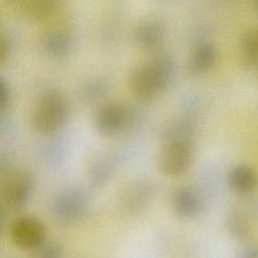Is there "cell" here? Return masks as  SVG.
Returning a JSON list of instances; mask_svg holds the SVG:
<instances>
[{"instance_id":"cell-1","label":"cell","mask_w":258,"mask_h":258,"mask_svg":"<svg viewBox=\"0 0 258 258\" xmlns=\"http://www.w3.org/2000/svg\"><path fill=\"white\" fill-rule=\"evenodd\" d=\"M174 75L172 57L167 53H160L136 64L129 73L128 85L134 96L148 100L166 89Z\"/></svg>"},{"instance_id":"cell-2","label":"cell","mask_w":258,"mask_h":258,"mask_svg":"<svg viewBox=\"0 0 258 258\" xmlns=\"http://www.w3.org/2000/svg\"><path fill=\"white\" fill-rule=\"evenodd\" d=\"M194 156V145L183 133L171 135L157 153L156 164L165 175H179L187 170Z\"/></svg>"},{"instance_id":"cell-3","label":"cell","mask_w":258,"mask_h":258,"mask_svg":"<svg viewBox=\"0 0 258 258\" xmlns=\"http://www.w3.org/2000/svg\"><path fill=\"white\" fill-rule=\"evenodd\" d=\"M69 105L61 93L49 90L40 95L32 110V124L43 133L55 131L64 123Z\"/></svg>"},{"instance_id":"cell-4","label":"cell","mask_w":258,"mask_h":258,"mask_svg":"<svg viewBox=\"0 0 258 258\" xmlns=\"http://www.w3.org/2000/svg\"><path fill=\"white\" fill-rule=\"evenodd\" d=\"M133 120V110L120 102L105 103L97 109L94 115L95 127L105 135H112L125 130Z\"/></svg>"},{"instance_id":"cell-5","label":"cell","mask_w":258,"mask_h":258,"mask_svg":"<svg viewBox=\"0 0 258 258\" xmlns=\"http://www.w3.org/2000/svg\"><path fill=\"white\" fill-rule=\"evenodd\" d=\"M9 236L18 248L36 250L44 243L45 227L36 217L20 216L10 224Z\"/></svg>"},{"instance_id":"cell-6","label":"cell","mask_w":258,"mask_h":258,"mask_svg":"<svg viewBox=\"0 0 258 258\" xmlns=\"http://www.w3.org/2000/svg\"><path fill=\"white\" fill-rule=\"evenodd\" d=\"M87 208L85 194L77 187H67L57 192L52 200L51 210L54 217L63 223L78 220Z\"/></svg>"},{"instance_id":"cell-7","label":"cell","mask_w":258,"mask_h":258,"mask_svg":"<svg viewBox=\"0 0 258 258\" xmlns=\"http://www.w3.org/2000/svg\"><path fill=\"white\" fill-rule=\"evenodd\" d=\"M30 190L31 181L27 173L22 170L11 171L2 182L3 203L11 209L20 208L27 202Z\"/></svg>"},{"instance_id":"cell-8","label":"cell","mask_w":258,"mask_h":258,"mask_svg":"<svg viewBox=\"0 0 258 258\" xmlns=\"http://www.w3.org/2000/svg\"><path fill=\"white\" fill-rule=\"evenodd\" d=\"M134 40L143 49L152 50L157 48L164 39L165 26L155 16L142 18L134 28Z\"/></svg>"},{"instance_id":"cell-9","label":"cell","mask_w":258,"mask_h":258,"mask_svg":"<svg viewBox=\"0 0 258 258\" xmlns=\"http://www.w3.org/2000/svg\"><path fill=\"white\" fill-rule=\"evenodd\" d=\"M171 207L176 216L190 219L200 214L203 201L199 190L191 185H180L172 194Z\"/></svg>"},{"instance_id":"cell-10","label":"cell","mask_w":258,"mask_h":258,"mask_svg":"<svg viewBox=\"0 0 258 258\" xmlns=\"http://www.w3.org/2000/svg\"><path fill=\"white\" fill-rule=\"evenodd\" d=\"M40 44L47 53L55 56L62 55L71 47V32L62 25H51L42 31Z\"/></svg>"},{"instance_id":"cell-11","label":"cell","mask_w":258,"mask_h":258,"mask_svg":"<svg viewBox=\"0 0 258 258\" xmlns=\"http://www.w3.org/2000/svg\"><path fill=\"white\" fill-rule=\"evenodd\" d=\"M217 51L210 42H201L197 44L187 57V70L190 73L199 74L208 71L215 62Z\"/></svg>"},{"instance_id":"cell-12","label":"cell","mask_w":258,"mask_h":258,"mask_svg":"<svg viewBox=\"0 0 258 258\" xmlns=\"http://www.w3.org/2000/svg\"><path fill=\"white\" fill-rule=\"evenodd\" d=\"M258 182V177L253 168L240 164L234 166L228 174L230 187L238 194H248L252 191Z\"/></svg>"},{"instance_id":"cell-13","label":"cell","mask_w":258,"mask_h":258,"mask_svg":"<svg viewBox=\"0 0 258 258\" xmlns=\"http://www.w3.org/2000/svg\"><path fill=\"white\" fill-rule=\"evenodd\" d=\"M19 9L26 17L42 20L52 16L58 8L53 0H21Z\"/></svg>"},{"instance_id":"cell-14","label":"cell","mask_w":258,"mask_h":258,"mask_svg":"<svg viewBox=\"0 0 258 258\" xmlns=\"http://www.w3.org/2000/svg\"><path fill=\"white\" fill-rule=\"evenodd\" d=\"M241 51L248 64H258V27L245 33L241 41Z\"/></svg>"},{"instance_id":"cell-15","label":"cell","mask_w":258,"mask_h":258,"mask_svg":"<svg viewBox=\"0 0 258 258\" xmlns=\"http://www.w3.org/2000/svg\"><path fill=\"white\" fill-rule=\"evenodd\" d=\"M151 195V186L147 182L136 181L130 184L124 192V200L131 206L142 205Z\"/></svg>"},{"instance_id":"cell-16","label":"cell","mask_w":258,"mask_h":258,"mask_svg":"<svg viewBox=\"0 0 258 258\" xmlns=\"http://www.w3.org/2000/svg\"><path fill=\"white\" fill-rule=\"evenodd\" d=\"M227 226L230 234L236 239L247 238L251 231L247 218L240 212H234L229 216Z\"/></svg>"},{"instance_id":"cell-17","label":"cell","mask_w":258,"mask_h":258,"mask_svg":"<svg viewBox=\"0 0 258 258\" xmlns=\"http://www.w3.org/2000/svg\"><path fill=\"white\" fill-rule=\"evenodd\" d=\"M63 250L55 242L43 243L35 250V258H62Z\"/></svg>"},{"instance_id":"cell-18","label":"cell","mask_w":258,"mask_h":258,"mask_svg":"<svg viewBox=\"0 0 258 258\" xmlns=\"http://www.w3.org/2000/svg\"><path fill=\"white\" fill-rule=\"evenodd\" d=\"M110 174V168L104 160L98 161V163H95L92 166V173L91 177L96 183H101L103 182Z\"/></svg>"},{"instance_id":"cell-19","label":"cell","mask_w":258,"mask_h":258,"mask_svg":"<svg viewBox=\"0 0 258 258\" xmlns=\"http://www.w3.org/2000/svg\"><path fill=\"white\" fill-rule=\"evenodd\" d=\"M105 88H106V86L102 82L95 81L93 83H90L85 88V96L89 99H95L103 93Z\"/></svg>"},{"instance_id":"cell-20","label":"cell","mask_w":258,"mask_h":258,"mask_svg":"<svg viewBox=\"0 0 258 258\" xmlns=\"http://www.w3.org/2000/svg\"><path fill=\"white\" fill-rule=\"evenodd\" d=\"M0 95H1V107H5L9 103L11 93H10L8 84L4 79H1V82H0Z\"/></svg>"},{"instance_id":"cell-21","label":"cell","mask_w":258,"mask_h":258,"mask_svg":"<svg viewBox=\"0 0 258 258\" xmlns=\"http://www.w3.org/2000/svg\"><path fill=\"white\" fill-rule=\"evenodd\" d=\"M239 258H258V246L249 245L241 250Z\"/></svg>"},{"instance_id":"cell-22","label":"cell","mask_w":258,"mask_h":258,"mask_svg":"<svg viewBox=\"0 0 258 258\" xmlns=\"http://www.w3.org/2000/svg\"><path fill=\"white\" fill-rule=\"evenodd\" d=\"M9 52V43L7 41V39L4 36H1V42H0V57L1 60L3 61Z\"/></svg>"},{"instance_id":"cell-23","label":"cell","mask_w":258,"mask_h":258,"mask_svg":"<svg viewBox=\"0 0 258 258\" xmlns=\"http://www.w3.org/2000/svg\"><path fill=\"white\" fill-rule=\"evenodd\" d=\"M257 4H258V3H257Z\"/></svg>"}]
</instances>
